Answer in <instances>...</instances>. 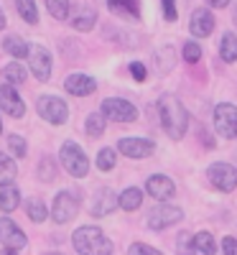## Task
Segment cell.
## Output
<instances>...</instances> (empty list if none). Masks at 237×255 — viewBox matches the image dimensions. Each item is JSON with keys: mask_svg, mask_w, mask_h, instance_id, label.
<instances>
[{"mask_svg": "<svg viewBox=\"0 0 237 255\" xmlns=\"http://www.w3.org/2000/svg\"><path fill=\"white\" fill-rule=\"evenodd\" d=\"M194 248H197V253H202V255L217 253V243H214V235H209V232H197V235H194Z\"/></svg>", "mask_w": 237, "mask_h": 255, "instance_id": "obj_23", "label": "cell"}, {"mask_svg": "<svg viewBox=\"0 0 237 255\" xmlns=\"http://www.w3.org/2000/svg\"><path fill=\"white\" fill-rule=\"evenodd\" d=\"M220 56H222V61H227V64L237 61V36H235L232 31H227V33L222 36V41H220Z\"/></svg>", "mask_w": 237, "mask_h": 255, "instance_id": "obj_21", "label": "cell"}, {"mask_svg": "<svg viewBox=\"0 0 237 255\" xmlns=\"http://www.w3.org/2000/svg\"><path fill=\"white\" fill-rule=\"evenodd\" d=\"M222 253L225 255H237V240L235 238H225L222 240Z\"/></svg>", "mask_w": 237, "mask_h": 255, "instance_id": "obj_38", "label": "cell"}, {"mask_svg": "<svg viewBox=\"0 0 237 255\" xmlns=\"http://www.w3.org/2000/svg\"><path fill=\"white\" fill-rule=\"evenodd\" d=\"M184 59L189 64H197L202 59V46L197 44V41H186V44H184Z\"/></svg>", "mask_w": 237, "mask_h": 255, "instance_id": "obj_34", "label": "cell"}, {"mask_svg": "<svg viewBox=\"0 0 237 255\" xmlns=\"http://www.w3.org/2000/svg\"><path fill=\"white\" fill-rule=\"evenodd\" d=\"M102 115L113 123H133L138 118V110L133 102H127L122 97H107L102 102Z\"/></svg>", "mask_w": 237, "mask_h": 255, "instance_id": "obj_6", "label": "cell"}, {"mask_svg": "<svg viewBox=\"0 0 237 255\" xmlns=\"http://www.w3.org/2000/svg\"><path fill=\"white\" fill-rule=\"evenodd\" d=\"M79 194L77 191H59L56 199H54V207H51V217L56 225H67L77 217V212H79Z\"/></svg>", "mask_w": 237, "mask_h": 255, "instance_id": "obj_4", "label": "cell"}, {"mask_svg": "<svg viewBox=\"0 0 237 255\" xmlns=\"http://www.w3.org/2000/svg\"><path fill=\"white\" fill-rule=\"evenodd\" d=\"M20 204V191L13 184H0V209L13 212Z\"/></svg>", "mask_w": 237, "mask_h": 255, "instance_id": "obj_18", "label": "cell"}, {"mask_svg": "<svg viewBox=\"0 0 237 255\" xmlns=\"http://www.w3.org/2000/svg\"><path fill=\"white\" fill-rule=\"evenodd\" d=\"M3 77L8 79V84H23V79H26V69L20 67L18 61H10L8 67L3 69Z\"/></svg>", "mask_w": 237, "mask_h": 255, "instance_id": "obj_28", "label": "cell"}, {"mask_svg": "<svg viewBox=\"0 0 237 255\" xmlns=\"http://www.w3.org/2000/svg\"><path fill=\"white\" fill-rule=\"evenodd\" d=\"M207 3H209L212 8H227V5H230V0H207Z\"/></svg>", "mask_w": 237, "mask_h": 255, "instance_id": "obj_39", "label": "cell"}, {"mask_svg": "<svg viewBox=\"0 0 237 255\" xmlns=\"http://www.w3.org/2000/svg\"><path fill=\"white\" fill-rule=\"evenodd\" d=\"M46 8L56 20H64L69 13V0H46Z\"/></svg>", "mask_w": 237, "mask_h": 255, "instance_id": "obj_32", "label": "cell"}, {"mask_svg": "<svg viewBox=\"0 0 237 255\" xmlns=\"http://www.w3.org/2000/svg\"><path fill=\"white\" fill-rule=\"evenodd\" d=\"M107 5H110V10H115V13L140 18V0H107Z\"/></svg>", "mask_w": 237, "mask_h": 255, "instance_id": "obj_22", "label": "cell"}, {"mask_svg": "<svg viewBox=\"0 0 237 255\" xmlns=\"http://www.w3.org/2000/svg\"><path fill=\"white\" fill-rule=\"evenodd\" d=\"M115 207H118L115 191H113V189H107V186H102L97 194H95L92 204H90V212H92V217H105V215H110Z\"/></svg>", "mask_w": 237, "mask_h": 255, "instance_id": "obj_16", "label": "cell"}, {"mask_svg": "<svg viewBox=\"0 0 237 255\" xmlns=\"http://www.w3.org/2000/svg\"><path fill=\"white\" fill-rule=\"evenodd\" d=\"M130 74H133V79H138V82H143L145 77H148V72H145V67L140 61H133L130 64Z\"/></svg>", "mask_w": 237, "mask_h": 255, "instance_id": "obj_37", "label": "cell"}, {"mask_svg": "<svg viewBox=\"0 0 237 255\" xmlns=\"http://www.w3.org/2000/svg\"><path fill=\"white\" fill-rule=\"evenodd\" d=\"M18 174V168L8 153H0V184H10Z\"/></svg>", "mask_w": 237, "mask_h": 255, "instance_id": "obj_25", "label": "cell"}, {"mask_svg": "<svg viewBox=\"0 0 237 255\" xmlns=\"http://www.w3.org/2000/svg\"><path fill=\"white\" fill-rule=\"evenodd\" d=\"M145 191L153 199H158V202H166V199H171L176 194V186H174V181H171L168 176H163V174H156V176H150L148 181H145Z\"/></svg>", "mask_w": 237, "mask_h": 255, "instance_id": "obj_14", "label": "cell"}, {"mask_svg": "<svg viewBox=\"0 0 237 255\" xmlns=\"http://www.w3.org/2000/svg\"><path fill=\"white\" fill-rule=\"evenodd\" d=\"M105 123H107V118L102 115V113H92L90 118H87V135H92V138H97V135H102L105 133Z\"/></svg>", "mask_w": 237, "mask_h": 255, "instance_id": "obj_27", "label": "cell"}, {"mask_svg": "<svg viewBox=\"0 0 237 255\" xmlns=\"http://www.w3.org/2000/svg\"><path fill=\"white\" fill-rule=\"evenodd\" d=\"M36 110H38V115H41V118H44L46 123H51V125H61V123H67V118H69V108H67V102H64L61 97H54V95H44V97H38Z\"/></svg>", "mask_w": 237, "mask_h": 255, "instance_id": "obj_5", "label": "cell"}, {"mask_svg": "<svg viewBox=\"0 0 237 255\" xmlns=\"http://www.w3.org/2000/svg\"><path fill=\"white\" fill-rule=\"evenodd\" d=\"M161 5H163V18L166 20H176L179 13H176V0H161Z\"/></svg>", "mask_w": 237, "mask_h": 255, "instance_id": "obj_36", "label": "cell"}, {"mask_svg": "<svg viewBox=\"0 0 237 255\" xmlns=\"http://www.w3.org/2000/svg\"><path fill=\"white\" fill-rule=\"evenodd\" d=\"M127 255H163V253L156 250V248H150V245H145V243H133L130 250H127Z\"/></svg>", "mask_w": 237, "mask_h": 255, "instance_id": "obj_35", "label": "cell"}, {"mask_svg": "<svg viewBox=\"0 0 237 255\" xmlns=\"http://www.w3.org/2000/svg\"><path fill=\"white\" fill-rule=\"evenodd\" d=\"M207 174H209L212 186L220 189V191H232V189L237 186V168H235L232 163H225V161L212 163Z\"/></svg>", "mask_w": 237, "mask_h": 255, "instance_id": "obj_9", "label": "cell"}, {"mask_svg": "<svg viewBox=\"0 0 237 255\" xmlns=\"http://www.w3.org/2000/svg\"><path fill=\"white\" fill-rule=\"evenodd\" d=\"M189 28L197 38H207L212 31H214V13L207 10V8H197L191 13V20H189Z\"/></svg>", "mask_w": 237, "mask_h": 255, "instance_id": "obj_15", "label": "cell"}, {"mask_svg": "<svg viewBox=\"0 0 237 255\" xmlns=\"http://www.w3.org/2000/svg\"><path fill=\"white\" fill-rule=\"evenodd\" d=\"M0 110L8 113L10 118H20L26 113V102L13 90V84H0Z\"/></svg>", "mask_w": 237, "mask_h": 255, "instance_id": "obj_13", "label": "cell"}, {"mask_svg": "<svg viewBox=\"0 0 237 255\" xmlns=\"http://www.w3.org/2000/svg\"><path fill=\"white\" fill-rule=\"evenodd\" d=\"M15 8H18L20 18L28 20V23H36V20H38V13H36V3H33V0H15Z\"/></svg>", "mask_w": 237, "mask_h": 255, "instance_id": "obj_29", "label": "cell"}, {"mask_svg": "<svg viewBox=\"0 0 237 255\" xmlns=\"http://www.w3.org/2000/svg\"><path fill=\"white\" fill-rule=\"evenodd\" d=\"M0 243H3L8 250H20V248H26V235H23V230H20L13 220L8 217H0Z\"/></svg>", "mask_w": 237, "mask_h": 255, "instance_id": "obj_12", "label": "cell"}, {"mask_svg": "<svg viewBox=\"0 0 237 255\" xmlns=\"http://www.w3.org/2000/svg\"><path fill=\"white\" fill-rule=\"evenodd\" d=\"M3 51L10 54V56H15V59H23V56H28L31 46L20 36H5L3 38Z\"/></svg>", "mask_w": 237, "mask_h": 255, "instance_id": "obj_19", "label": "cell"}, {"mask_svg": "<svg viewBox=\"0 0 237 255\" xmlns=\"http://www.w3.org/2000/svg\"><path fill=\"white\" fill-rule=\"evenodd\" d=\"M0 133H3V120H0Z\"/></svg>", "mask_w": 237, "mask_h": 255, "instance_id": "obj_44", "label": "cell"}, {"mask_svg": "<svg viewBox=\"0 0 237 255\" xmlns=\"http://www.w3.org/2000/svg\"><path fill=\"white\" fill-rule=\"evenodd\" d=\"M46 255H64V253H46Z\"/></svg>", "mask_w": 237, "mask_h": 255, "instance_id": "obj_43", "label": "cell"}, {"mask_svg": "<svg viewBox=\"0 0 237 255\" xmlns=\"http://www.w3.org/2000/svg\"><path fill=\"white\" fill-rule=\"evenodd\" d=\"M118 151L127 158H148L156 151V143L148 138H120L118 140Z\"/></svg>", "mask_w": 237, "mask_h": 255, "instance_id": "obj_10", "label": "cell"}, {"mask_svg": "<svg viewBox=\"0 0 237 255\" xmlns=\"http://www.w3.org/2000/svg\"><path fill=\"white\" fill-rule=\"evenodd\" d=\"M156 108H158V118H161V125L168 133V138L181 140L184 133L189 130V113L181 105V100L174 95H161Z\"/></svg>", "mask_w": 237, "mask_h": 255, "instance_id": "obj_1", "label": "cell"}, {"mask_svg": "<svg viewBox=\"0 0 237 255\" xmlns=\"http://www.w3.org/2000/svg\"><path fill=\"white\" fill-rule=\"evenodd\" d=\"M194 235L191 232H179L176 235V253L179 255H194Z\"/></svg>", "mask_w": 237, "mask_h": 255, "instance_id": "obj_31", "label": "cell"}, {"mask_svg": "<svg viewBox=\"0 0 237 255\" xmlns=\"http://www.w3.org/2000/svg\"><path fill=\"white\" fill-rule=\"evenodd\" d=\"M28 61H31V72L38 82H49L51 77V54L44 46H31L28 51Z\"/></svg>", "mask_w": 237, "mask_h": 255, "instance_id": "obj_11", "label": "cell"}, {"mask_svg": "<svg viewBox=\"0 0 237 255\" xmlns=\"http://www.w3.org/2000/svg\"><path fill=\"white\" fill-rule=\"evenodd\" d=\"M5 28V15H3V10H0V31Z\"/></svg>", "mask_w": 237, "mask_h": 255, "instance_id": "obj_40", "label": "cell"}, {"mask_svg": "<svg viewBox=\"0 0 237 255\" xmlns=\"http://www.w3.org/2000/svg\"><path fill=\"white\" fill-rule=\"evenodd\" d=\"M118 204H120L125 212H135V209L143 204V191H140V189H135V186L125 189L122 194L118 197Z\"/></svg>", "mask_w": 237, "mask_h": 255, "instance_id": "obj_20", "label": "cell"}, {"mask_svg": "<svg viewBox=\"0 0 237 255\" xmlns=\"http://www.w3.org/2000/svg\"><path fill=\"white\" fill-rule=\"evenodd\" d=\"M61 166L67 168V174H72L74 179H84L90 174V158L74 140H67L61 145Z\"/></svg>", "mask_w": 237, "mask_h": 255, "instance_id": "obj_3", "label": "cell"}, {"mask_svg": "<svg viewBox=\"0 0 237 255\" xmlns=\"http://www.w3.org/2000/svg\"><path fill=\"white\" fill-rule=\"evenodd\" d=\"M74 250L79 255H113V243L100 227L84 225L72 235Z\"/></svg>", "mask_w": 237, "mask_h": 255, "instance_id": "obj_2", "label": "cell"}, {"mask_svg": "<svg viewBox=\"0 0 237 255\" xmlns=\"http://www.w3.org/2000/svg\"><path fill=\"white\" fill-rule=\"evenodd\" d=\"M232 18H235V26H237V0H235V10H232Z\"/></svg>", "mask_w": 237, "mask_h": 255, "instance_id": "obj_41", "label": "cell"}, {"mask_svg": "<svg viewBox=\"0 0 237 255\" xmlns=\"http://www.w3.org/2000/svg\"><path fill=\"white\" fill-rule=\"evenodd\" d=\"M184 220V209L181 207H174V204H158L148 212V227L150 230H166L171 225H176Z\"/></svg>", "mask_w": 237, "mask_h": 255, "instance_id": "obj_7", "label": "cell"}, {"mask_svg": "<svg viewBox=\"0 0 237 255\" xmlns=\"http://www.w3.org/2000/svg\"><path fill=\"white\" fill-rule=\"evenodd\" d=\"M64 87H67L69 95H77V97H87L97 90V82L87 74H69L67 82H64Z\"/></svg>", "mask_w": 237, "mask_h": 255, "instance_id": "obj_17", "label": "cell"}, {"mask_svg": "<svg viewBox=\"0 0 237 255\" xmlns=\"http://www.w3.org/2000/svg\"><path fill=\"white\" fill-rule=\"evenodd\" d=\"M95 20H97V13H95L92 8H84L82 13H77V15L72 18V26H74L77 31H92Z\"/></svg>", "mask_w": 237, "mask_h": 255, "instance_id": "obj_24", "label": "cell"}, {"mask_svg": "<svg viewBox=\"0 0 237 255\" xmlns=\"http://www.w3.org/2000/svg\"><path fill=\"white\" fill-rule=\"evenodd\" d=\"M8 148H10V153H13V156H18V158H23V156H26V151H28L26 140L20 138V135H8Z\"/></svg>", "mask_w": 237, "mask_h": 255, "instance_id": "obj_33", "label": "cell"}, {"mask_svg": "<svg viewBox=\"0 0 237 255\" xmlns=\"http://www.w3.org/2000/svg\"><path fill=\"white\" fill-rule=\"evenodd\" d=\"M118 163V153L113 151V148H102V151L97 153V168L100 171H113Z\"/></svg>", "mask_w": 237, "mask_h": 255, "instance_id": "obj_26", "label": "cell"}, {"mask_svg": "<svg viewBox=\"0 0 237 255\" xmlns=\"http://www.w3.org/2000/svg\"><path fill=\"white\" fill-rule=\"evenodd\" d=\"M214 130L222 138H237V108L230 102H220L214 108Z\"/></svg>", "mask_w": 237, "mask_h": 255, "instance_id": "obj_8", "label": "cell"}, {"mask_svg": "<svg viewBox=\"0 0 237 255\" xmlns=\"http://www.w3.org/2000/svg\"><path fill=\"white\" fill-rule=\"evenodd\" d=\"M26 212H28V217H31L33 222H44V220L49 217L46 204L41 202V199H31V202H28V207H26Z\"/></svg>", "mask_w": 237, "mask_h": 255, "instance_id": "obj_30", "label": "cell"}, {"mask_svg": "<svg viewBox=\"0 0 237 255\" xmlns=\"http://www.w3.org/2000/svg\"><path fill=\"white\" fill-rule=\"evenodd\" d=\"M0 255H18L15 250H0Z\"/></svg>", "mask_w": 237, "mask_h": 255, "instance_id": "obj_42", "label": "cell"}]
</instances>
